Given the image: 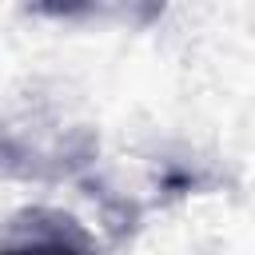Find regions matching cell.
Wrapping results in <instances>:
<instances>
[{
    "instance_id": "6da1fadb",
    "label": "cell",
    "mask_w": 255,
    "mask_h": 255,
    "mask_svg": "<svg viewBox=\"0 0 255 255\" xmlns=\"http://www.w3.org/2000/svg\"><path fill=\"white\" fill-rule=\"evenodd\" d=\"M0 255H84V251L72 247V243H60V239H32V243L0 247Z\"/></svg>"
}]
</instances>
